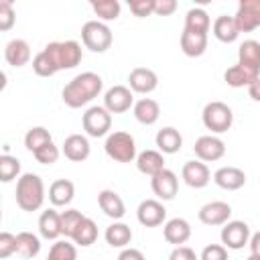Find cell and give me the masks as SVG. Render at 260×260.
Here are the masks:
<instances>
[{"mask_svg": "<svg viewBox=\"0 0 260 260\" xmlns=\"http://www.w3.org/2000/svg\"><path fill=\"white\" fill-rule=\"evenodd\" d=\"M61 152H63L65 158H69L71 162H83V160L89 156L91 146H89L87 136H83V134H69V136L63 140Z\"/></svg>", "mask_w": 260, "mask_h": 260, "instance_id": "e0dca14e", "label": "cell"}, {"mask_svg": "<svg viewBox=\"0 0 260 260\" xmlns=\"http://www.w3.org/2000/svg\"><path fill=\"white\" fill-rule=\"evenodd\" d=\"M246 260H260V256H254V254H250Z\"/></svg>", "mask_w": 260, "mask_h": 260, "instance_id": "f907efd6", "label": "cell"}, {"mask_svg": "<svg viewBox=\"0 0 260 260\" xmlns=\"http://www.w3.org/2000/svg\"><path fill=\"white\" fill-rule=\"evenodd\" d=\"M162 236L173 246H183L191 238V223L183 217H173L162 225Z\"/></svg>", "mask_w": 260, "mask_h": 260, "instance_id": "44dd1931", "label": "cell"}, {"mask_svg": "<svg viewBox=\"0 0 260 260\" xmlns=\"http://www.w3.org/2000/svg\"><path fill=\"white\" fill-rule=\"evenodd\" d=\"M132 114L142 126H152L160 118V106L152 98H140L138 102H134Z\"/></svg>", "mask_w": 260, "mask_h": 260, "instance_id": "cb8c5ba5", "label": "cell"}, {"mask_svg": "<svg viewBox=\"0 0 260 260\" xmlns=\"http://www.w3.org/2000/svg\"><path fill=\"white\" fill-rule=\"evenodd\" d=\"M181 177H183V181H185L189 187H193V189H203V187H207L209 181H211V173H209L207 165H205L203 160H199V158H197V160H187V162L183 165Z\"/></svg>", "mask_w": 260, "mask_h": 260, "instance_id": "9a60e30c", "label": "cell"}, {"mask_svg": "<svg viewBox=\"0 0 260 260\" xmlns=\"http://www.w3.org/2000/svg\"><path fill=\"white\" fill-rule=\"evenodd\" d=\"M199 221L205 225H223L232 217V205L225 201H209L197 211Z\"/></svg>", "mask_w": 260, "mask_h": 260, "instance_id": "5bb4252c", "label": "cell"}, {"mask_svg": "<svg viewBox=\"0 0 260 260\" xmlns=\"http://www.w3.org/2000/svg\"><path fill=\"white\" fill-rule=\"evenodd\" d=\"M39 232L45 240H57L59 236H63L61 230V213L55 211L53 207L45 209L39 217Z\"/></svg>", "mask_w": 260, "mask_h": 260, "instance_id": "4316f807", "label": "cell"}, {"mask_svg": "<svg viewBox=\"0 0 260 260\" xmlns=\"http://www.w3.org/2000/svg\"><path fill=\"white\" fill-rule=\"evenodd\" d=\"M213 183L225 191H238L246 185V173L238 167H221L213 173Z\"/></svg>", "mask_w": 260, "mask_h": 260, "instance_id": "d6986e66", "label": "cell"}, {"mask_svg": "<svg viewBox=\"0 0 260 260\" xmlns=\"http://www.w3.org/2000/svg\"><path fill=\"white\" fill-rule=\"evenodd\" d=\"M98 205L114 221H120L124 217V213H126V205H124L122 197L112 189H102L98 193Z\"/></svg>", "mask_w": 260, "mask_h": 260, "instance_id": "ffe728a7", "label": "cell"}, {"mask_svg": "<svg viewBox=\"0 0 260 260\" xmlns=\"http://www.w3.org/2000/svg\"><path fill=\"white\" fill-rule=\"evenodd\" d=\"M136 169L142 173V175H148V177H154L156 173H160L165 167V154L160 150H142L138 156H136Z\"/></svg>", "mask_w": 260, "mask_h": 260, "instance_id": "603a6c76", "label": "cell"}, {"mask_svg": "<svg viewBox=\"0 0 260 260\" xmlns=\"http://www.w3.org/2000/svg\"><path fill=\"white\" fill-rule=\"evenodd\" d=\"M118 260H146L144 254L136 248H124L120 254H118Z\"/></svg>", "mask_w": 260, "mask_h": 260, "instance_id": "7dc6e473", "label": "cell"}, {"mask_svg": "<svg viewBox=\"0 0 260 260\" xmlns=\"http://www.w3.org/2000/svg\"><path fill=\"white\" fill-rule=\"evenodd\" d=\"M73 195H75V185L69 181V179H57L51 183L49 187V201L55 205V207H65L73 201Z\"/></svg>", "mask_w": 260, "mask_h": 260, "instance_id": "484cf974", "label": "cell"}, {"mask_svg": "<svg viewBox=\"0 0 260 260\" xmlns=\"http://www.w3.org/2000/svg\"><path fill=\"white\" fill-rule=\"evenodd\" d=\"M179 43H181V51L187 57H201L205 53V49H207V35L183 30Z\"/></svg>", "mask_w": 260, "mask_h": 260, "instance_id": "f546056e", "label": "cell"}, {"mask_svg": "<svg viewBox=\"0 0 260 260\" xmlns=\"http://www.w3.org/2000/svg\"><path fill=\"white\" fill-rule=\"evenodd\" d=\"M4 59L12 67H24L30 61V47L24 39H12L4 47Z\"/></svg>", "mask_w": 260, "mask_h": 260, "instance_id": "7402d4cb", "label": "cell"}, {"mask_svg": "<svg viewBox=\"0 0 260 260\" xmlns=\"http://www.w3.org/2000/svg\"><path fill=\"white\" fill-rule=\"evenodd\" d=\"M211 28H213V37L217 41H221V43H234L240 37V28L236 24V18L234 16H228V14L217 16L213 20Z\"/></svg>", "mask_w": 260, "mask_h": 260, "instance_id": "83f0119b", "label": "cell"}, {"mask_svg": "<svg viewBox=\"0 0 260 260\" xmlns=\"http://www.w3.org/2000/svg\"><path fill=\"white\" fill-rule=\"evenodd\" d=\"M91 10L98 14V18H102V22H106V20H116L120 16L122 6L118 0H98V2L93 0Z\"/></svg>", "mask_w": 260, "mask_h": 260, "instance_id": "d590c367", "label": "cell"}, {"mask_svg": "<svg viewBox=\"0 0 260 260\" xmlns=\"http://www.w3.org/2000/svg\"><path fill=\"white\" fill-rule=\"evenodd\" d=\"M41 252V240L32 232H20L16 234V254L22 258H35Z\"/></svg>", "mask_w": 260, "mask_h": 260, "instance_id": "1f68e13d", "label": "cell"}, {"mask_svg": "<svg viewBox=\"0 0 260 260\" xmlns=\"http://www.w3.org/2000/svg\"><path fill=\"white\" fill-rule=\"evenodd\" d=\"M81 126L87 136L102 138L112 128V114L104 106H89L81 116Z\"/></svg>", "mask_w": 260, "mask_h": 260, "instance_id": "52a82bcc", "label": "cell"}, {"mask_svg": "<svg viewBox=\"0 0 260 260\" xmlns=\"http://www.w3.org/2000/svg\"><path fill=\"white\" fill-rule=\"evenodd\" d=\"M177 10V0H156L154 2V14L158 16H169Z\"/></svg>", "mask_w": 260, "mask_h": 260, "instance_id": "bcb514c9", "label": "cell"}, {"mask_svg": "<svg viewBox=\"0 0 260 260\" xmlns=\"http://www.w3.org/2000/svg\"><path fill=\"white\" fill-rule=\"evenodd\" d=\"M169 260H199V258L189 246H175L173 252L169 254Z\"/></svg>", "mask_w": 260, "mask_h": 260, "instance_id": "f6af8a7d", "label": "cell"}, {"mask_svg": "<svg viewBox=\"0 0 260 260\" xmlns=\"http://www.w3.org/2000/svg\"><path fill=\"white\" fill-rule=\"evenodd\" d=\"M104 238H106L108 246H112V248H126L132 242V230H130V225H126L122 221H114L106 228Z\"/></svg>", "mask_w": 260, "mask_h": 260, "instance_id": "f1b7e54d", "label": "cell"}, {"mask_svg": "<svg viewBox=\"0 0 260 260\" xmlns=\"http://www.w3.org/2000/svg\"><path fill=\"white\" fill-rule=\"evenodd\" d=\"M201 120H203V126L207 130H211L213 134H223L234 124V112L228 104L215 100V102L205 104V108L201 112Z\"/></svg>", "mask_w": 260, "mask_h": 260, "instance_id": "8992f818", "label": "cell"}, {"mask_svg": "<svg viewBox=\"0 0 260 260\" xmlns=\"http://www.w3.org/2000/svg\"><path fill=\"white\" fill-rule=\"evenodd\" d=\"M16 205L22 211H37L45 201V183L37 173H24L16 181Z\"/></svg>", "mask_w": 260, "mask_h": 260, "instance_id": "3957f363", "label": "cell"}, {"mask_svg": "<svg viewBox=\"0 0 260 260\" xmlns=\"http://www.w3.org/2000/svg\"><path fill=\"white\" fill-rule=\"evenodd\" d=\"M104 108L110 114H124L130 108H134V95L132 89L126 85H112L104 93Z\"/></svg>", "mask_w": 260, "mask_h": 260, "instance_id": "9c48e42d", "label": "cell"}, {"mask_svg": "<svg viewBox=\"0 0 260 260\" xmlns=\"http://www.w3.org/2000/svg\"><path fill=\"white\" fill-rule=\"evenodd\" d=\"M199 260H228V248L223 244H207Z\"/></svg>", "mask_w": 260, "mask_h": 260, "instance_id": "7bdbcfd3", "label": "cell"}, {"mask_svg": "<svg viewBox=\"0 0 260 260\" xmlns=\"http://www.w3.org/2000/svg\"><path fill=\"white\" fill-rule=\"evenodd\" d=\"M150 187L160 201H171L179 193V179L171 169H162L160 173L150 177Z\"/></svg>", "mask_w": 260, "mask_h": 260, "instance_id": "8fae6325", "label": "cell"}, {"mask_svg": "<svg viewBox=\"0 0 260 260\" xmlns=\"http://www.w3.org/2000/svg\"><path fill=\"white\" fill-rule=\"evenodd\" d=\"M16 252V236H12L10 232H2L0 234V258H8Z\"/></svg>", "mask_w": 260, "mask_h": 260, "instance_id": "ee69618b", "label": "cell"}, {"mask_svg": "<svg viewBox=\"0 0 260 260\" xmlns=\"http://www.w3.org/2000/svg\"><path fill=\"white\" fill-rule=\"evenodd\" d=\"M248 95H250L254 102H260V77L248 85Z\"/></svg>", "mask_w": 260, "mask_h": 260, "instance_id": "681fc988", "label": "cell"}, {"mask_svg": "<svg viewBox=\"0 0 260 260\" xmlns=\"http://www.w3.org/2000/svg\"><path fill=\"white\" fill-rule=\"evenodd\" d=\"M238 65L250 71L252 75L260 77V43L254 39H248L238 49Z\"/></svg>", "mask_w": 260, "mask_h": 260, "instance_id": "2e32d148", "label": "cell"}, {"mask_svg": "<svg viewBox=\"0 0 260 260\" xmlns=\"http://www.w3.org/2000/svg\"><path fill=\"white\" fill-rule=\"evenodd\" d=\"M81 59L83 51L77 41H55L35 55L32 69L39 77H51L57 71L77 67Z\"/></svg>", "mask_w": 260, "mask_h": 260, "instance_id": "6da1fadb", "label": "cell"}, {"mask_svg": "<svg viewBox=\"0 0 260 260\" xmlns=\"http://www.w3.org/2000/svg\"><path fill=\"white\" fill-rule=\"evenodd\" d=\"M102 87H104V79L93 73V71H83L79 75H75L61 91V98H63V104L69 106V108H83L87 106L89 102H93L100 93H102Z\"/></svg>", "mask_w": 260, "mask_h": 260, "instance_id": "7a4b0ae2", "label": "cell"}, {"mask_svg": "<svg viewBox=\"0 0 260 260\" xmlns=\"http://www.w3.org/2000/svg\"><path fill=\"white\" fill-rule=\"evenodd\" d=\"M81 41L85 45V49H89L91 53H106L112 47L114 35L110 30V26L102 20H87L81 26Z\"/></svg>", "mask_w": 260, "mask_h": 260, "instance_id": "5b68a950", "label": "cell"}, {"mask_svg": "<svg viewBox=\"0 0 260 260\" xmlns=\"http://www.w3.org/2000/svg\"><path fill=\"white\" fill-rule=\"evenodd\" d=\"M250 225L242 219H232L228 223H223L221 228V244L228 248V250H242L244 246H248L250 242Z\"/></svg>", "mask_w": 260, "mask_h": 260, "instance_id": "ba28073f", "label": "cell"}, {"mask_svg": "<svg viewBox=\"0 0 260 260\" xmlns=\"http://www.w3.org/2000/svg\"><path fill=\"white\" fill-rule=\"evenodd\" d=\"M49 142H53V138H51V132H49L45 126H32V128H28L26 134H24V146H26V150H30L32 154H35L39 148H43L45 144H49Z\"/></svg>", "mask_w": 260, "mask_h": 260, "instance_id": "836d02e7", "label": "cell"}, {"mask_svg": "<svg viewBox=\"0 0 260 260\" xmlns=\"http://www.w3.org/2000/svg\"><path fill=\"white\" fill-rule=\"evenodd\" d=\"M47 260H77V248L69 240H59L51 246Z\"/></svg>", "mask_w": 260, "mask_h": 260, "instance_id": "74e56055", "label": "cell"}, {"mask_svg": "<svg viewBox=\"0 0 260 260\" xmlns=\"http://www.w3.org/2000/svg\"><path fill=\"white\" fill-rule=\"evenodd\" d=\"M104 150L106 154L116 160V162H132L136 160V142H134V136L130 132H124V130H116V132H110L108 138H106V144H104Z\"/></svg>", "mask_w": 260, "mask_h": 260, "instance_id": "277c9868", "label": "cell"}, {"mask_svg": "<svg viewBox=\"0 0 260 260\" xmlns=\"http://www.w3.org/2000/svg\"><path fill=\"white\" fill-rule=\"evenodd\" d=\"M136 217L144 228H156L167 219V209L158 199H144L136 209Z\"/></svg>", "mask_w": 260, "mask_h": 260, "instance_id": "4fadbf2b", "label": "cell"}, {"mask_svg": "<svg viewBox=\"0 0 260 260\" xmlns=\"http://www.w3.org/2000/svg\"><path fill=\"white\" fill-rule=\"evenodd\" d=\"M71 240L77 246H81V248L91 246L98 240V225H95V221L91 217H83V221L77 225V230H75V234H73Z\"/></svg>", "mask_w": 260, "mask_h": 260, "instance_id": "d6a6232c", "label": "cell"}, {"mask_svg": "<svg viewBox=\"0 0 260 260\" xmlns=\"http://www.w3.org/2000/svg\"><path fill=\"white\" fill-rule=\"evenodd\" d=\"M16 20L14 8L10 0H0V30H10Z\"/></svg>", "mask_w": 260, "mask_h": 260, "instance_id": "60d3db41", "label": "cell"}, {"mask_svg": "<svg viewBox=\"0 0 260 260\" xmlns=\"http://www.w3.org/2000/svg\"><path fill=\"white\" fill-rule=\"evenodd\" d=\"M59 148L55 146V142H49V144H45L43 148H39L32 156L37 158V162H41V165H55L57 162V158H59Z\"/></svg>", "mask_w": 260, "mask_h": 260, "instance_id": "ab89813d", "label": "cell"}, {"mask_svg": "<svg viewBox=\"0 0 260 260\" xmlns=\"http://www.w3.org/2000/svg\"><path fill=\"white\" fill-rule=\"evenodd\" d=\"M128 83H130V89L136 93H150L156 89L158 77L148 67H134L128 75Z\"/></svg>", "mask_w": 260, "mask_h": 260, "instance_id": "ac0fdd59", "label": "cell"}, {"mask_svg": "<svg viewBox=\"0 0 260 260\" xmlns=\"http://www.w3.org/2000/svg\"><path fill=\"white\" fill-rule=\"evenodd\" d=\"M209 26H211V18L209 14L205 12V8H191L185 16V28L183 30H189V32H199V35H207L209 32Z\"/></svg>", "mask_w": 260, "mask_h": 260, "instance_id": "4dcf8cb0", "label": "cell"}, {"mask_svg": "<svg viewBox=\"0 0 260 260\" xmlns=\"http://www.w3.org/2000/svg\"><path fill=\"white\" fill-rule=\"evenodd\" d=\"M154 142H156V146H158V150H160L162 154H175V152H179L181 146H183V136H181V132H179L177 128L165 126V128H160V130L156 132Z\"/></svg>", "mask_w": 260, "mask_h": 260, "instance_id": "d4e9b609", "label": "cell"}, {"mask_svg": "<svg viewBox=\"0 0 260 260\" xmlns=\"http://www.w3.org/2000/svg\"><path fill=\"white\" fill-rule=\"evenodd\" d=\"M236 24L240 32H250L260 26V0H242L236 10Z\"/></svg>", "mask_w": 260, "mask_h": 260, "instance_id": "7c38bea8", "label": "cell"}, {"mask_svg": "<svg viewBox=\"0 0 260 260\" xmlns=\"http://www.w3.org/2000/svg\"><path fill=\"white\" fill-rule=\"evenodd\" d=\"M154 2L156 0H130L128 6H130V10H132L134 16L144 18V16L154 14Z\"/></svg>", "mask_w": 260, "mask_h": 260, "instance_id": "b9f144b4", "label": "cell"}, {"mask_svg": "<svg viewBox=\"0 0 260 260\" xmlns=\"http://www.w3.org/2000/svg\"><path fill=\"white\" fill-rule=\"evenodd\" d=\"M195 156L203 162H213V160H219L223 154H225V142L215 136V134H205V136H199L195 140Z\"/></svg>", "mask_w": 260, "mask_h": 260, "instance_id": "30bf717a", "label": "cell"}, {"mask_svg": "<svg viewBox=\"0 0 260 260\" xmlns=\"http://www.w3.org/2000/svg\"><path fill=\"white\" fill-rule=\"evenodd\" d=\"M248 246H250V252H252L254 256H260V232H256V234L250 236Z\"/></svg>", "mask_w": 260, "mask_h": 260, "instance_id": "c3c4849f", "label": "cell"}, {"mask_svg": "<svg viewBox=\"0 0 260 260\" xmlns=\"http://www.w3.org/2000/svg\"><path fill=\"white\" fill-rule=\"evenodd\" d=\"M83 213L79 211V209H67V211H63L61 213V230H63V236L65 238H73V234H75V230H77V225L83 221Z\"/></svg>", "mask_w": 260, "mask_h": 260, "instance_id": "f35d334b", "label": "cell"}, {"mask_svg": "<svg viewBox=\"0 0 260 260\" xmlns=\"http://www.w3.org/2000/svg\"><path fill=\"white\" fill-rule=\"evenodd\" d=\"M18 175H20V160L16 156L4 152L0 156V181L2 183H10Z\"/></svg>", "mask_w": 260, "mask_h": 260, "instance_id": "8d00e7d4", "label": "cell"}, {"mask_svg": "<svg viewBox=\"0 0 260 260\" xmlns=\"http://www.w3.org/2000/svg\"><path fill=\"white\" fill-rule=\"evenodd\" d=\"M258 77L252 75L250 71H246L244 67H240L238 63L228 67L225 73H223V81L230 85V87H248L252 81H256Z\"/></svg>", "mask_w": 260, "mask_h": 260, "instance_id": "e575fe53", "label": "cell"}]
</instances>
